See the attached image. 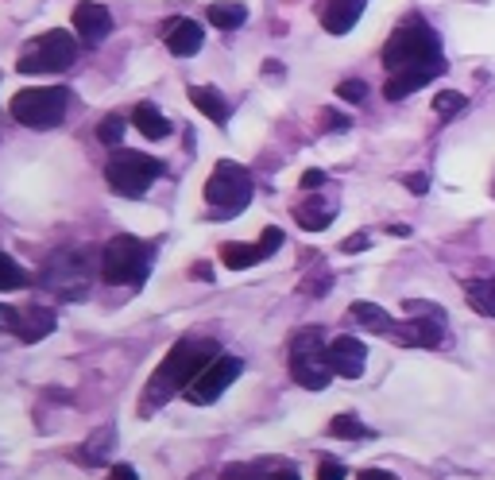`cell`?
Returning a JSON list of instances; mask_svg holds the SVG:
<instances>
[{
  "label": "cell",
  "instance_id": "7c38bea8",
  "mask_svg": "<svg viewBox=\"0 0 495 480\" xmlns=\"http://www.w3.org/2000/svg\"><path fill=\"white\" fill-rule=\"evenodd\" d=\"M364 360H368V349H364V341H357V337H333L329 341V365H333L337 376L345 380H357L364 376Z\"/></svg>",
  "mask_w": 495,
  "mask_h": 480
},
{
  "label": "cell",
  "instance_id": "2e32d148",
  "mask_svg": "<svg viewBox=\"0 0 495 480\" xmlns=\"http://www.w3.org/2000/svg\"><path fill=\"white\" fill-rule=\"evenodd\" d=\"M333 217H337V206L325 202V198H306L302 206H294V221H298L302 229H310V232L329 229V221H333Z\"/></svg>",
  "mask_w": 495,
  "mask_h": 480
},
{
  "label": "cell",
  "instance_id": "74e56055",
  "mask_svg": "<svg viewBox=\"0 0 495 480\" xmlns=\"http://www.w3.org/2000/svg\"><path fill=\"white\" fill-rule=\"evenodd\" d=\"M357 480H399V476L383 473V469H364V473H357Z\"/></svg>",
  "mask_w": 495,
  "mask_h": 480
},
{
  "label": "cell",
  "instance_id": "277c9868",
  "mask_svg": "<svg viewBox=\"0 0 495 480\" xmlns=\"http://www.w3.org/2000/svg\"><path fill=\"white\" fill-rule=\"evenodd\" d=\"M147 267H151V248L139 237H113L101 252V279L113 287H136L147 279Z\"/></svg>",
  "mask_w": 495,
  "mask_h": 480
},
{
  "label": "cell",
  "instance_id": "5b68a950",
  "mask_svg": "<svg viewBox=\"0 0 495 480\" xmlns=\"http://www.w3.org/2000/svg\"><path fill=\"white\" fill-rule=\"evenodd\" d=\"M206 202L214 209V217H237L252 202V174H248V167L221 159L206 179Z\"/></svg>",
  "mask_w": 495,
  "mask_h": 480
},
{
  "label": "cell",
  "instance_id": "9c48e42d",
  "mask_svg": "<svg viewBox=\"0 0 495 480\" xmlns=\"http://www.w3.org/2000/svg\"><path fill=\"white\" fill-rule=\"evenodd\" d=\"M407 322H395V330L387 333L395 345H407V349H438L445 345V314L430 302H407Z\"/></svg>",
  "mask_w": 495,
  "mask_h": 480
},
{
  "label": "cell",
  "instance_id": "6da1fadb",
  "mask_svg": "<svg viewBox=\"0 0 495 480\" xmlns=\"http://www.w3.org/2000/svg\"><path fill=\"white\" fill-rule=\"evenodd\" d=\"M383 70H387V81H383L387 101H403L415 89L430 86V81L445 70L438 31H433L422 16H407L383 46Z\"/></svg>",
  "mask_w": 495,
  "mask_h": 480
},
{
  "label": "cell",
  "instance_id": "ffe728a7",
  "mask_svg": "<svg viewBox=\"0 0 495 480\" xmlns=\"http://www.w3.org/2000/svg\"><path fill=\"white\" fill-rule=\"evenodd\" d=\"M465 299L480 318H495V279H468Z\"/></svg>",
  "mask_w": 495,
  "mask_h": 480
},
{
  "label": "cell",
  "instance_id": "e0dca14e",
  "mask_svg": "<svg viewBox=\"0 0 495 480\" xmlns=\"http://www.w3.org/2000/svg\"><path fill=\"white\" fill-rule=\"evenodd\" d=\"M225 480H298V473L279 461H259V465H232V469H225Z\"/></svg>",
  "mask_w": 495,
  "mask_h": 480
},
{
  "label": "cell",
  "instance_id": "d6a6232c",
  "mask_svg": "<svg viewBox=\"0 0 495 480\" xmlns=\"http://www.w3.org/2000/svg\"><path fill=\"white\" fill-rule=\"evenodd\" d=\"M16 322H20V310L8 307V302H0V330H12V333H16Z\"/></svg>",
  "mask_w": 495,
  "mask_h": 480
},
{
  "label": "cell",
  "instance_id": "d590c367",
  "mask_svg": "<svg viewBox=\"0 0 495 480\" xmlns=\"http://www.w3.org/2000/svg\"><path fill=\"white\" fill-rule=\"evenodd\" d=\"M109 480H139V476H136L132 465H113V469H109Z\"/></svg>",
  "mask_w": 495,
  "mask_h": 480
},
{
  "label": "cell",
  "instance_id": "8fae6325",
  "mask_svg": "<svg viewBox=\"0 0 495 480\" xmlns=\"http://www.w3.org/2000/svg\"><path fill=\"white\" fill-rule=\"evenodd\" d=\"M109 31H113V16L105 4H97V0H81L74 8V35L81 43L93 46V43L109 39Z\"/></svg>",
  "mask_w": 495,
  "mask_h": 480
},
{
  "label": "cell",
  "instance_id": "4fadbf2b",
  "mask_svg": "<svg viewBox=\"0 0 495 480\" xmlns=\"http://www.w3.org/2000/svg\"><path fill=\"white\" fill-rule=\"evenodd\" d=\"M364 4L368 0H325V8H322V28L329 35H345L357 28V20L364 16Z\"/></svg>",
  "mask_w": 495,
  "mask_h": 480
},
{
  "label": "cell",
  "instance_id": "d4e9b609",
  "mask_svg": "<svg viewBox=\"0 0 495 480\" xmlns=\"http://www.w3.org/2000/svg\"><path fill=\"white\" fill-rule=\"evenodd\" d=\"M113 438H116V430L113 426H101L97 434L81 446V461H86V465H101L105 458H109V450H113Z\"/></svg>",
  "mask_w": 495,
  "mask_h": 480
},
{
  "label": "cell",
  "instance_id": "ba28073f",
  "mask_svg": "<svg viewBox=\"0 0 495 480\" xmlns=\"http://www.w3.org/2000/svg\"><path fill=\"white\" fill-rule=\"evenodd\" d=\"M66 101H70L66 89L58 86H31V89H20L8 109L23 128H55L66 116Z\"/></svg>",
  "mask_w": 495,
  "mask_h": 480
},
{
  "label": "cell",
  "instance_id": "9a60e30c",
  "mask_svg": "<svg viewBox=\"0 0 495 480\" xmlns=\"http://www.w3.org/2000/svg\"><path fill=\"white\" fill-rule=\"evenodd\" d=\"M55 330V314L46 310V307H28V310H20V322H16V337L20 341H43L46 333Z\"/></svg>",
  "mask_w": 495,
  "mask_h": 480
},
{
  "label": "cell",
  "instance_id": "ac0fdd59",
  "mask_svg": "<svg viewBox=\"0 0 495 480\" xmlns=\"http://www.w3.org/2000/svg\"><path fill=\"white\" fill-rule=\"evenodd\" d=\"M348 318L360 322L364 330L380 333V337H387V333L395 330V318H391V314H387L383 307H375V302H352V307H348Z\"/></svg>",
  "mask_w": 495,
  "mask_h": 480
},
{
  "label": "cell",
  "instance_id": "d6986e66",
  "mask_svg": "<svg viewBox=\"0 0 495 480\" xmlns=\"http://www.w3.org/2000/svg\"><path fill=\"white\" fill-rule=\"evenodd\" d=\"M190 101L209 116V121H217V124L229 121V101H225V93H221V89H214V86H194L190 89Z\"/></svg>",
  "mask_w": 495,
  "mask_h": 480
},
{
  "label": "cell",
  "instance_id": "4dcf8cb0",
  "mask_svg": "<svg viewBox=\"0 0 495 480\" xmlns=\"http://www.w3.org/2000/svg\"><path fill=\"white\" fill-rule=\"evenodd\" d=\"M348 124H352L348 116H340V113H333V109H325V113H322V128H333V132H345Z\"/></svg>",
  "mask_w": 495,
  "mask_h": 480
},
{
  "label": "cell",
  "instance_id": "30bf717a",
  "mask_svg": "<svg viewBox=\"0 0 495 480\" xmlns=\"http://www.w3.org/2000/svg\"><path fill=\"white\" fill-rule=\"evenodd\" d=\"M240 372H244V360H240V357H214V360H209V365L190 380V388H186L182 395H186L190 403H197V407H209V403H217L221 395L232 388V380H237Z\"/></svg>",
  "mask_w": 495,
  "mask_h": 480
},
{
  "label": "cell",
  "instance_id": "cb8c5ba5",
  "mask_svg": "<svg viewBox=\"0 0 495 480\" xmlns=\"http://www.w3.org/2000/svg\"><path fill=\"white\" fill-rule=\"evenodd\" d=\"M329 438H345V442H360V438H372V430L360 423L357 415H333L329 418Z\"/></svg>",
  "mask_w": 495,
  "mask_h": 480
},
{
  "label": "cell",
  "instance_id": "83f0119b",
  "mask_svg": "<svg viewBox=\"0 0 495 480\" xmlns=\"http://www.w3.org/2000/svg\"><path fill=\"white\" fill-rule=\"evenodd\" d=\"M97 136H101V144L116 147V144H121V139H124V116H121V113L105 116V121H101V128H97Z\"/></svg>",
  "mask_w": 495,
  "mask_h": 480
},
{
  "label": "cell",
  "instance_id": "484cf974",
  "mask_svg": "<svg viewBox=\"0 0 495 480\" xmlns=\"http://www.w3.org/2000/svg\"><path fill=\"white\" fill-rule=\"evenodd\" d=\"M23 283H28V272H23L8 252H0V295H4V291H20Z\"/></svg>",
  "mask_w": 495,
  "mask_h": 480
},
{
  "label": "cell",
  "instance_id": "1f68e13d",
  "mask_svg": "<svg viewBox=\"0 0 495 480\" xmlns=\"http://www.w3.org/2000/svg\"><path fill=\"white\" fill-rule=\"evenodd\" d=\"M317 480H345V465H340V461H322Z\"/></svg>",
  "mask_w": 495,
  "mask_h": 480
},
{
  "label": "cell",
  "instance_id": "f546056e",
  "mask_svg": "<svg viewBox=\"0 0 495 480\" xmlns=\"http://www.w3.org/2000/svg\"><path fill=\"white\" fill-rule=\"evenodd\" d=\"M259 248H264V256H275L282 248V232L275 225H267L264 229V237H259Z\"/></svg>",
  "mask_w": 495,
  "mask_h": 480
},
{
  "label": "cell",
  "instance_id": "e575fe53",
  "mask_svg": "<svg viewBox=\"0 0 495 480\" xmlns=\"http://www.w3.org/2000/svg\"><path fill=\"white\" fill-rule=\"evenodd\" d=\"M403 186H407V190H415V194H426L430 179H426V174H403Z\"/></svg>",
  "mask_w": 495,
  "mask_h": 480
},
{
  "label": "cell",
  "instance_id": "603a6c76",
  "mask_svg": "<svg viewBox=\"0 0 495 480\" xmlns=\"http://www.w3.org/2000/svg\"><path fill=\"white\" fill-rule=\"evenodd\" d=\"M248 20V8L237 4V0H217L214 8H209V23L221 31H232V28H240V23Z\"/></svg>",
  "mask_w": 495,
  "mask_h": 480
},
{
  "label": "cell",
  "instance_id": "7402d4cb",
  "mask_svg": "<svg viewBox=\"0 0 495 480\" xmlns=\"http://www.w3.org/2000/svg\"><path fill=\"white\" fill-rule=\"evenodd\" d=\"M221 260H225V267H232V272H244V267L267 260V256H264V248H259V244H237V240H229L225 248H221Z\"/></svg>",
  "mask_w": 495,
  "mask_h": 480
},
{
  "label": "cell",
  "instance_id": "44dd1931",
  "mask_svg": "<svg viewBox=\"0 0 495 480\" xmlns=\"http://www.w3.org/2000/svg\"><path fill=\"white\" fill-rule=\"evenodd\" d=\"M132 124H136L147 139H163V136H171V121L155 109V105H136V109H132Z\"/></svg>",
  "mask_w": 495,
  "mask_h": 480
},
{
  "label": "cell",
  "instance_id": "836d02e7",
  "mask_svg": "<svg viewBox=\"0 0 495 480\" xmlns=\"http://www.w3.org/2000/svg\"><path fill=\"white\" fill-rule=\"evenodd\" d=\"M368 244H372V237H368V232H352V237H348L345 244H340V252H364V248H368Z\"/></svg>",
  "mask_w": 495,
  "mask_h": 480
},
{
  "label": "cell",
  "instance_id": "8992f818",
  "mask_svg": "<svg viewBox=\"0 0 495 480\" xmlns=\"http://www.w3.org/2000/svg\"><path fill=\"white\" fill-rule=\"evenodd\" d=\"M74 58H78V39L70 31L55 28L28 43V51L20 55L16 70L20 74H58V70H66Z\"/></svg>",
  "mask_w": 495,
  "mask_h": 480
},
{
  "label": "cell",
  "instance_id": "8d00e7d4",
  "mask_svg": "<svg viewBox=\"0 0 495 480\" xmlns=\"http://www.w3.org/2000/svg\"><path fill=\"white\" fill-rule=\"evenodd\" d=\"M322 182H325L322 171H306V174H302V190H317Z\"/></svg>",
  "mask_w": 495,
  "mask_h": 480
},
{
  "label": "cell",
  "instance_id": "7a4b0ae2",
  "mask_svg": "<svg viewBox=\"0 0 495 480\" xmlns=\"http://www.w3.org/2000/svg\"><path fill=\"white\" fill-rule=\"evenodd\" d=\"M214 357H217V341H209V337H182V341H174L167 360H163V365L155 368V376L147 380V403L144 407H151V403L163 407L171 395L186 392V388H190V380Z\"/></svg>",
  "mask_w": 495,
  "mask_h": 480
},
{
  "label": "cell",
  "instance_id": "5bb4252c",
  "mask_svg": "<svg viewBox=\"0 0 495 480\" xmlns=\"http://www.w3.org/2000/svg\"><path fill=\"white\" fill-rule=\"evenodd\" d=\"M202 23H194V20H171L167 23V51L171 55H179V58H190L202 51Z\"/></svg>",
  "mask_w": 495,
  "mask_h": 480
},
{
  "label": "cell",
  "instance_id": "3957f363",
  "mask_svg": "<svg viewBox=\"0 0 495 480\" xmlns=\"http://www.w3.org/2000/svg\"><path fill=\"white\" fill-rule=\"evenodd\" d=\"M290 376L306 392H322L325 383L337 376L333 365H329V345H325V337H322L317 325L294 333V341H290Z\"/></svg>",
  "mask_w": 495,
  "mask_h": 480
},
{
  "label": "cell",
  "instance_id": "f1b7e54d",
  "mask_svg": "<svg viewBox=\"0 0 495 480\" xmlns=\"http://www.w3.org/2000/svg\"><path fill=\"white\" fill-rule=\"evenodd\" d=\"M337 97H340V101L360 105L364 97H368V86H364L360 78H348V81H340V86H337Z\"/></svg>",
  "mask_w": 495,
  "mask_h": 480
},
{
  "label": "cell",
  "instance_id": "52a82bcc",
  "mask_svg": "<svg viewBox=\"0 0 495 480\" xmlns=\"http://www.w3.org/2000/svg\"><path fill=\"white\" fill-rule=\"evenodd\" d=\"M163 174V163L144 156V151H113V159L105 163V179H109V186L116 194L124 198H139L147 194V186L155 182Z\"/></svg>",
  "mask_w": 495,
  "mask_h": 480
},
{
  "label": "cell",
  "instance_id": "4316f807",
  "mask_svg": "<svg viewBox=\"0 0 495 480\" xmlns=\"http://www.w3.org/2000/svg\"><path fill=\"white\" fill-rule=\"evenodd\" d=\"M465 105H468L465 93H457V89H441L438 97H433V113H438L441 121H449V116H461V113H465Z\"/></svg>",
  "mask_w": 495,
  "mask_h": 480
}]
</instances>
